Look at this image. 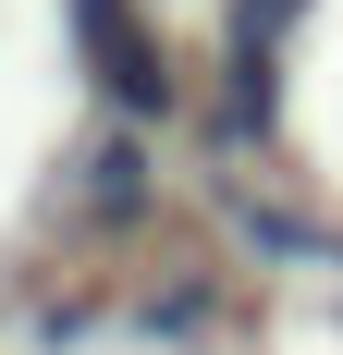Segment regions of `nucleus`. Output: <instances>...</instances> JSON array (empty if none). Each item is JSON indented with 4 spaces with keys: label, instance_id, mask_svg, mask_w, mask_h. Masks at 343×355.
Returning <instances> with one entry per match:
<instances>
[{
    "label": "nucleus",
    "instance_id": "nucleus-1",
    "mask_svg": "<svg viewBox=\"0 0 343 355\" xmlns=\"http://www.w3.org/2000/svg\"><path fill=\"white\" fill-rule=\"evenodd\" d=\"M307 0H233V110H270V62H282V25Z\"/></svg>",
    "mask_w": 343,
    "mask_h": 355
},
{
    "label": "nucleus",
    "instance_id": "nucleus-3",
    "mask_svg": "<svg viewBox=\"0 0 343 355\" xmlns=\"http://www.w3.org/2000/svg\"><path fill=\"white\" fill-rule=\"evenodd\" d=\"M135 184H147V159H135V147H123V135H110L99 159H86V196H99V209H123Z\"/></svg>",
    "mask_w": 343,
    "mask_h": 355
},
{
    "label": "nucleus",
    "instance_id": "nucleus-2",
    "mask_svg": "<svg viewBox=\"0 0 343 355\" xmlns=\"http://www.w3.org/2000/svg\"><path fill=\"white\" fill-rule=\"evenodd\" d=\"M233 233L258 257H331V233H307V220H282V209H258V196H233Z\"/></svg>",
    "mask_w": 343,
    "mask_h": 355
}]
</instances>
